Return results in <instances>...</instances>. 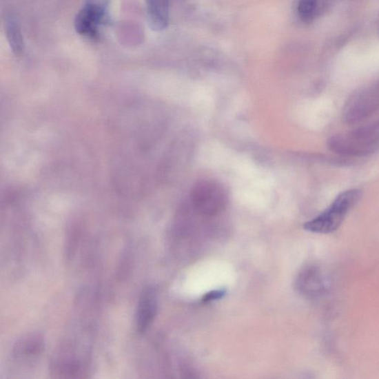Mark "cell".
<instances>
[{"instance_id":"obj_8","label":"cell","mask_w":379,"mask_h":379,"mask_svg":"<svg viewBox=\"0 0 379 379\" xmlns=\"http://www.w3.org/2000/svg\"><path fill=\"white\" fill-rule=\"evenodd\" d=\"M45 347V337L41 333H29L14 342L12 354L17 359L34 358L43 353Z\"/></svg>"},{"instance_id":"obj_9","label":"cell","mask_w":379,"mask_h":379,"mask_svg":"<svg viewBox=\"0 0 379 379\" xmlns=\"http://www.w3.org/2000/svg\"><path fill=\"white\" fill-rule=\"evenodd\" d=\"M147 21L155 32H162L169 24L170 0H147Z\"/></svg>"},{"instance_id":"obj_3","label":"cell","mask_w":379,"mask_h":379,"mask_svg":"<svg viewBox=\"0 0 379 379\" xmlns=\"http://www.w3.org/2000/svg\"><path fill=\"white\" fill-rule=\"evenodd\" d=\"M191 199L196 212L206 216L221 214L227 204V195L223 185L210 179L199 181L194 186Z\"/></svg>"},{"instance_id":"obj_4","label":"cell","mask_w":379,"mask_h":379,"mask_svg":"<svg viewBox=\"0 0 379 379\" xmlns=\"http://www.w3.org/2000/svg\"><path fill=\"white\" fill-rule=\"evenodd\" d=\"M379 111V83L363 88L349 98L343 109V121L354 125Z\"/></svg>"},{"instance_id":"obj_10","label":"cell","mask_w":379,"mask_h":379,"mask_svg":"<svg viewBox=\"0 0 379 379\" xmlns=\"http://www.w3.org/2000/svg\"><path fill=\"white\" fill-rule=\"evenodd\" d=\"M6 35L10 48L17 56L24 52L25 43L21 26L14 18H8L5 24Z\"/></svg>"},{"instance_id":"obj_2","label":"cell","mask_w":379,"mask_h":379,"mask_svg":"<svg viewBox=\"0 0 379 379\" xmlns=\"http://www.w3.org/2000/svg\"><path fill=\"white\" fill-rule=\"evenodd\" d=\"M362 195V192L358 189L342 192L322 214L307 222L304 228L315 234H327L336 232L349 212L360 201Z\"/></svg>"},{"instance_id":"obj_11","label":"cell","mask_w":379,"mask_h":379,"mask_svg":"<svg viewBox=\"0 0 379 379\" xmlns=\"http://www.w3.org/2000/svg\"><path fill=\"white\" fill-rule=\"evenodd\" d=\"M297 12L305 23H313L320 12V0H298Z\"/></svg>"},{"instance_id":"obj_6","label":"cell","mask_w":379,"mask_h":379,"mask_svg":"<svg viewBox=\"0 0 379 379\" xmlns=\"http://www.w3.org/2000/svg\"><path fill=\"white\" fill-rule=\"evenodd\" d=\"M298 291L307 297L316 298L325 294L327 290V278L321 269L315 266L306 267L296 279Z\"/></svg>"},{"instance_id":"obj_1","label":"cell","mask_w":379,"mask_h":379,"mask_svg":"<svg viewBox=\"0 0 379 379\" xmlns=\"http://www.w3.org/2000/svg\"><path fill=\"white\" fill-rule=\"evenodd\" d=\"M327 147L343 156H365L379 149V121L329 139Z\"/></svg>"},{"instance_id":"obj_7","label":"cell","mask_w":379,"mask_h":379,"mask_svg":"<svg viewBox=\"0 0 379 379\" xmlns=\"http://www.w3.org/2000/svg\"><path fill=\"white\" fill-rule=\"evenodd\" d=\"M157 312V297L153 288H147L139 298L135 314V325L144 334L154 321Z\"/></svg>"},{"instance_id":"obj_12","label":"cell","mask_w":379,"mask_h":379,"mask_svg":"<svg viewBox=\"0 0 379 379\" xmlns=\"http://www.w3.org/2000/svg\"><path fill=\"white\" fill-rule=\"evenodd\" d=\"M226 292L225 290L213 291L205 294L203 298V301L204 303H210L218 300V299L223 298Z\"/></svg>"},{"instance_id":"obj_5","label":"cell","mask_w":379,"mask_h":379,"mask_svg":"<svg viewBox=\"0 0 379 379\" xmlns=\"http://www.w3.org/2000/svg\"><path fill=\"white\" fill-rule=\"evenodd\" d=\"M106 12L105 8L95 3L85 5L76 16L74 27L81 36L96 38L99 34L101 27L105 23Z\"/></svg>"}]
</instances>
